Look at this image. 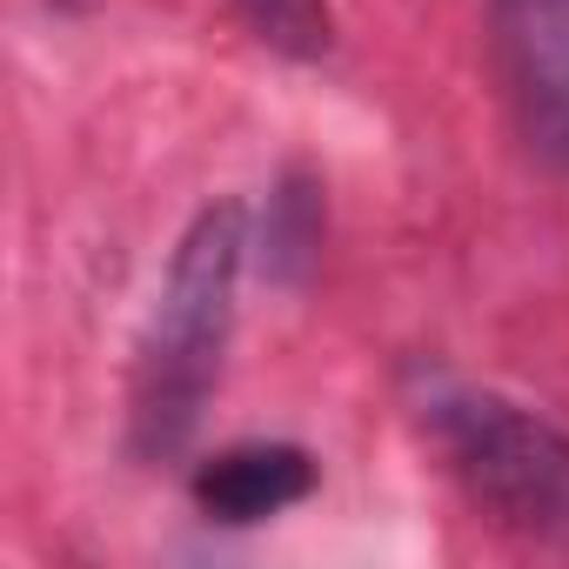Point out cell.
Masks as SVG:
<instances>
[{
  "label": "cell",
  "instance_id": "277c9868",
  "mask_svg": "<svg viewBox=\"0 0 569 569\" xmlns=\"http://www.w3.org/2000/svg\"><path fill=\"white\" fill-rule=\"evenodd\" d=\"M309 489H316V462L296 442H241V449H221L214 462L194 469L201 516L228 522V529H248V522L296 509Z\"/></svg>",
  "mask_w": 569,
  "mask_h": 569
},
{
  "label": "cell",
  "instance_id": "7a4b0ae2",
  "mask_svg": "<svg viewBox=\"0 0 569 569\" xmlns=\"http://www.w3.org/2000/svg\"><path fill=\"white\" fill-rule=\"evenodd\" d=\"M422 422L449 456V469L462 476V489L482 509H496V522L542 542H569V436L556 422L456 382L429 389Z\"/></svg>",
  "mask_w": 569,
  "mask_h": 569
},
{
  "label": "cell",
  "instance_id": "3957f363",
  "mask_svg": "<svg viewBox=\"0 0 569 569\" xmlns=\"http://www.w3.org/2000/svg\"><path fill=\"white\" fill-rule=\"evenodd\" d=\"M502 61L542 148H569V0H496Z\"/></svg>",
  "mask_w": 569,
  "mask_h": 569
},
{
  "label": "cell",
  "instance_id": "6da1fadb",
  "mask_svg": "<svg viewBox=\"0 0 569 569\" xmlns=\"http://www.w3.org/2000/svg\"><path fill=\"white\" fill-rule=\"evenodd\" d=\"M241 261H248L241 201L201 208L188 221L168 274H161L154 316H148L141 349H134V389H128L134 456L161 462L201 429V409L221 382V356H228V329H234Z\"/></svg>",
  "mask_w": 569,
  "mask_h": 569
},
{
  "label": "cell",
  "instance_id": "5b68a950",
  "mask_svg": "<svg viewBox=\"0 0 569 569\" xmlns=\"http://www.w3.org/2000/svg\"><path fill=\"white\" fill-rule=\"evenodd\" d=\"M234 14L289 61H322L336 41V14L329 0H234Z\"/></svg>",
  "mask_w": 569,
  "mask_h": 569
}]
</instances>
